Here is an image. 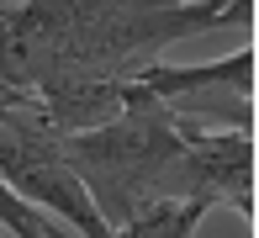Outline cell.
<instances>
[{
  "instance_id": "cell-1",
  "label": "cell",
  "mask_w": 259,
  "mask_h": 238,
  "mask_svg": "<svg viewBox=\"0 0 259 238\" xmlns=\"http://www.w3.org/2000/svg\"><path fill=\"white\" fill-rule=\"evenodd\" d=\"M180 148L185 143L169 106H133L101 127L64 138V159L111 228H122L148 196H196L180 180Z\"/></svg>"
},
{
  "instance_id": "cell-2",
  "label": "cell",
  "mask_w": 259,
  "mask_h": 238,
  "mask_svg": "<svg viewBox=\"0 0 259 238\" xmlns=\"http://www.w3.org/2000/svg\"><path fill=\"white\" fill-rule=\"evenodd\" d=\"M0 180L16 190V196H27L32 207L53 212L64 228H79L90 238L116 233L111 222L96 212L90 190L79 185L74 164L64 159V138L42 122L37 95L0 106Z\"/></svg>"
},
{
  "instance_id": "cell-3",
  "label": "cell",
  "mask_w": 259,
  "mask_h": 238,
  "mask_svg": "<svg viewBox=\"0 0 259 238\" xmlns=\"http://www.w3.org/2000/svg\"><path fill=\"white\" fill-rule=\"evenodd\" d=\"M180 133V180L211 207H233L254 228V133L249 127H201L169 111Z\"/></svg>"
},
{
  "instance_id": "cell-4",
  "label": "cell",
  "mask_w": 259,
  "mask_h": 238,
  "mask_svg": "<svg viewBox=\"0 0 259 238\" xmlns=\"http://www.w3.org/2000/svg\"><path fill=\"white\" fill-rule=\"evenodd\" d=\"M138 80H143V90L154 95V101L169 106L175 95H185V90H201V85H233V90H243V95H254V48H238V53H228V58H217V64H143V69H133Z\"/></svg>"
},
{
  "instance_id": "cell-5",
  "label": "cell",
  "mask_w": 259,
  "mask_h": 238,
  "mask_svg": "<svg viewBox=\"0 0 259 238\" xmlns=\"http://www.w3.org/2000/svg\"><path fill=\"white\" fill-rule=\"evenodd\" d=\"M211 212L206 196H148L143 207L133 212V217L122 222L133 238H154V233H196V222H201Z\"/></svg>"
},
{
  "instance_id": "cell-6",
  "label": "cell",
  "mask_w": 259,
  "mask_h": 238,
  "mask_svg": "<svg viewBox=\"0 0 259 238\" xmlns=\"http://www.w3.org/2000/svg\"><path fill=\"white\" fill-rule=\"evenodd\" d=\"M11 101H27V95H0V106H11Z\"/></svg>"
}]
</instances>
